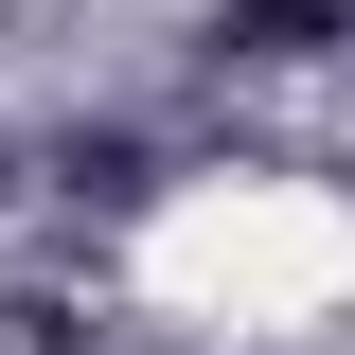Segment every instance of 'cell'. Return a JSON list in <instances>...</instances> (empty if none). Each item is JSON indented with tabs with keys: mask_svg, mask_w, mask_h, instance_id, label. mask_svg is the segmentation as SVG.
Returning a JSON list of instances; mask_svg holds the SVG:
<instances>
[{
	"mask_svg": "<svg viewBox=\"0 0 355 355\" xmlns=\"http://www.w3.org/2000/svg\"><path fill=\"white\" fill-rule=\"evenodd\" d=\"M214 36H231V53H338L355 0H214Z\"/></svg>",
	"mask_w": 355,
	"mask_h": 355,
	"instance_id": "1",
	"label": "cell"
}]
</instances>
